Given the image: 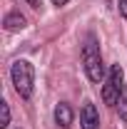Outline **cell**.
Returning <instances> with one entry per match:
<instances>
[{"mask_svg":"<svg viewBox=\"0 0 127 129\" xmlns=\"http://www.w3.org/2000/svg\"><path fill=\"white\" fill-rule=\"evenodd\" d=\"M82 62H85V72H87L90 82H102V77H105V64H102V55H100V45H97L95 35H87L85 37Z\"/></svg>","mask_w":127,"mask_h":129,"instance_id":"6da1fadb","label":"cell"},{"mask_svg":"<svg viewBox=\"0 0 127 129\" xmlns=\"http://www.w3.org/2000/svg\"><path fill=\"white\" fill-rule=\"evenodd\" d=\"M10 77H13V84H15V92L23 99H28L32 94V84H35V70L28 60H17L10 70Z\"/></svg>","mask_w":127,"mask_h":129,"instance_id":"7a4b0ae2","label":"cell"},{"mask_svg":"<svg viewBox=\"0 0 127 129\" xmlns=\"http://www.w3.org/2000/svg\"><path fill=\"white\" fill-rule=\"evenodd\" d=\"M122 77H125V72H122V67L120 64H112L110 67V77L105 82V87H102V99L107 102V104H117V99H120V92H122Z\"/></svg>","mask_w":127,"mask_h":129,"instance_id":"3957f363","label":"cell"},{"mask_svg":"<svg viewBox=\"0 0 127 129\" xmlns=\"http://www.w3.org/2000/svg\"><path fill=\"white\" fill-rule=\"evenodd\" d=\"M80 124H82V129H100V114L92 102H85V107L80 112Z\"/></svg>","mask_w":127,"mask_h":129,"instance_id":"277c9868","label":"cell"},{"mask_svg":"<svg viewBox=\"0 0 127 129\" xmlns=\"http://www.w3.org/2000/svg\"><path fill=\"white\" fill-rule=\"evenodd\" d=\"M3 25H5V30H10V32H15V30H23L25 25H28V20H25V15L23 13H8L5 15V20H3Z\"/></svg>","mask_w":127,"mask_h":129,"instance_id":"5b68a950","label":"cell"},{"mask_svg":"<svg viewBox=\"0 0 127 129\" xmlns=\"http://www.w3.org/2000/svg\"><path fill=\"white\" fill-rule=\"evenodd\" d=\"M55 122H57L62 129H67L70 124H72V109H70V104L60 102V104L55 107Z\"/></svg>","mask_w":127,"mask_h":129,"instance_id":"8992f818","label":"cell"},{"mask_svg":"<svg viewBox=\"0 0 127 129\" xmlns=\"http://www.w3.org/2000/svg\"><path fill=\"white\" fill-rule=\"evenodd\" d=\"M117 112H120V119L122 122H127V84L122 87V92H120V99H117Z\"/></svg>","mask_w":127,"mask_h":129,"instance_id":"52a82bcc","label":"cell"},{"mask_svg":"<svg viewBox=\"0 0 127 129\" xmlns=\"http://www.w3.org/2000/svg\"><path fill=\"white\" fill-rule=\"evenodd\" d=\"M0 112H3V119H0V127L5 129L10 124V107H8V102H0Z\"/></svg>","mask_w":127,"mask_h":129,"instance_id":"ba28073f","label":"cell"},{"mask_svg":"<svg viewBox=\"0 0 127 129\" xmlns=\"http://www.w3.org/2000/svg\"><path fill=\"white\" fill-rule=\"evenodd\" d=\"M120 13H122V17L127 20V0H120Z\"/></svg>","mask_w":127,"mask_h":129,"instance_id":"9c48e42d","label":"cell"},{"mask_svg":"<svg viewBox=\"0 0 127 129\" xmlns=\"http://www.w3.org/2000/svg\"><path fill=\"white\" fill-rule=\"evenodd\" d=\"M28 5H32V8H40V0H28Z\"/></svg>","mask_w":127,"mask_h":129,"instance_id":"30bf717a","label":"cell"},{"mask_svg":"<svg viewBox=\"0 0 127 129\" xmlns=\"http://www.w3.org/2000/svg\"><path fill=\"white\" fill-rule=\"evenodd\" d=\"M52 3H55V5H67L70 0H52Z\"/></svg>","mask_w":127,"mask_h":129,"instance_id":"8fae6325","label":"cell"}]
</instances>
